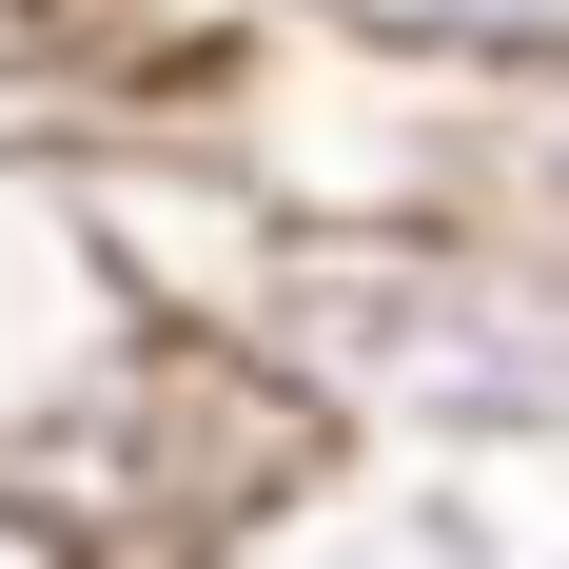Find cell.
I'll use <instances>...</instances> for the list:
<instances>
[{"label": "cell", "instance_id": "1", "mask_svg": "<svg viewBox=\"0 0 569 569\" xmlns=\"http://www.w3.org/2000/svg\"><path fill=\"white\" fill-rule=\"evenodd\" d=\"M256 393L353 471L511 491L569 452V236L432 217V236H295L256 295Z\"/></svg>", "mask_w": 569, "mask_h": 569}, {"label": "cell", "instance_id": "2", "mask_svg": "<svg viewBox=\"0 0 569 569\" xmlns=\"http://www.w3.org/2000/svg\"><path fill=\"white\" fill-rule=\"evenodd\" d=\"M138 353H158V335H138V295L99 276L79 177H59V158H0V471L59 452V432H79Z\"/></svg>", "mask_w": 569, "mask_h": 569}, {"label": "cell", "instance_id": "3", "mask_svg": "<svg viewBox=\"0 0 569 569\" xmlns=\"http://www.w3.org/2000/svg\"><path fill=\"white\" fill-rule=\"evenodd\" d=\"M177 569H550V550H530V530H491L471 491H432V471L276 452L217 530H197V550H177Z\"/></svg>", "mask_w": 569, "mask_h": 569}, {"label": "cell", "instance_id": "4", "mask_svg": "<svg viewBox=\"0 0 569 569\" xmlns=\"http://www.w3.org/2000/svg\"><path fill=\"white\" fill-rule=\"evenodd\" d=\"M217 40H373L432 79H550L569 0H177V59H217Z\"/></svg>", "mask_w": 569, "mask_h": 569}]
</instances>
